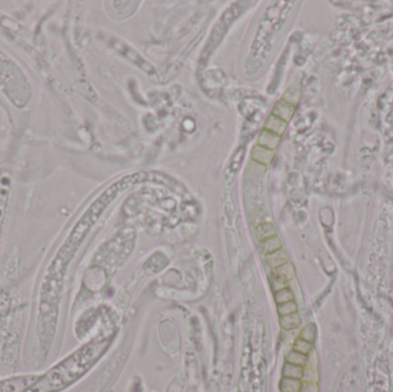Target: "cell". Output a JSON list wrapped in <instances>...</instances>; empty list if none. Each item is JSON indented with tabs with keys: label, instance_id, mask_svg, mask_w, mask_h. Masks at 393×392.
<instances>
[{
	"label": "cell",
	"instance_id": "obj_1",
	"mask_svg": "<svg viewBox=\"0 0 393 392\" xmlns=\"http://www.w3.org/2000/svg\"><path fill=\"white\" fill-rule=\"evenodd\" d=\"M108 340H93L54 366L26 392H59L82 377L102 357Z\"/></svg>",
	"mask_w": 393,
	"mask_h": 392
},
{
	"label": "cell",
	"instance_id": "obj_2",
	"mask_svg": "<svg viewBox=\"0 0 393 392\" xmlns=\"http://www.w3.org/2000/svg\"><path fill=\"white\" fill-rule=\"evenodd\" d=\"M38 379L39 376L29 375L0 381V392H26Z\"/></svg>",
	"mask_w": 393,
	"mask_h": 392
},
{
	"label": "cell",
	"instance_id": "obj_3",
	"mask_svg": "<svg viewBox=\"0 0 393 392\" xmlns=\"http://www.w3.org/2000/svg\"><path fill=\"white\" fill-rule=\"evenodd\" d=\"M294 113V105L287 103L286 100L281 99L274 105V108L272 111V114L280 118L283 121L288 122L291 120Z\"/></svg>",
	"mask_w": 393,
	"mask_h": 392
},
{
	"label": "cell",
	"instance_id": "obj_4",
	"mask_svg": "<svg viewBox=\"0 0 393 392\" xmlns=\"http://www.w3.org/2000/svg\"><path fill=\"white\" fill-rule=\"evenodd\" d=\"M287 122L283 121L277 116L270 114L268 118L266 119L265 126H263V129L267 130V131L275 133L277 136H282L284 131L286 130Z\"/></svg>",
	"mask_w": 393,
	"mask_h": 392
},
{
	"label": "cell",
	"instance_id": "obj_5",
	"mask_svg": "<svg viewBox=\"0 0 393 392\" xmlns=\"http://www.w3.org/2000/svg\"><path fill=\"white\" fill-rule=\"evenodd\" d=\"M251 159L258 163H262V165H269L274 159V151L257 144L252 148Z\"/></svg>",
	"mask_w": 393,
	"mask_h": 392
},
{
	"label": "cell",
	"instance_id": "obj_6",
	"mask_svg": "<svg viewBox=\"0 0 393 392\" xmlns=\"http://www.w3.org/2000/svg\"><path fill=\"white\" fill-rule=\"evenodd\" d=\"M281 141V136H277L275 133L267 131L263 129L260 135L258 137V145H260L262 147L268 148V150L274 151L279 146Z\"/></svg>",
	"mask_w": 393,
	"mask_h": 392
},
{
	"label": "cell",
	"instance_id": "obj_7",
	"mask_svg": "<svg viewBox=\"0 0 393 392\" xmlns=\"http://www.w3.org/2000/svg\"><path fill=\"white\" fill-rule=\"evenodd\" d=\"M273 274H274V277L282 279V281H284V282H287V281H291L292 278H294L295 270H294L293 264H292L290 261H287L286 263H284V264H282V266L275 268V269H274V271H273Z\"/></svg>",
	"mask_w": 393,
	"mask_h": 392
},
{
	"label": "cell",
	"instance_id": "obj_8",
	"mask_svg": "<svg viewBox=\"0 0 393 392\" xmlns=\"http://www.w3.org/2000/svg\"><path fill=\"white\" fill-rule=\"evenodd\" d=\"M287 261H288L287 254L282 249L277 250V251L270 253V254H267V262L269 263V266L272 267L273 269H275V268L282 266V264H284V263H286Z\"/></svg>",
	"mask_w": 393,
	"mask_h": 392
},
{
	"label": "cell",
	"instance_id": "obj_9",
	"mask_svg": "<svg viewBox=\"0 0 393 392\" xmlns=\"http://www.w3.org/2000/svg\"><path fill=\"white\" fill-rule=\"evenodd\" d=\"M300 322L301 319L299 317L298 312L288 315H283V317L280 318V323L284 330H295L300 326Z\"/></svg>",
	"mask_w": 393,
	"mask_h": 392
},
{
	"label": "cell",
	"instance_id": "obj_10",
	"mask_svg": "<svg viewBox=\"0 0 393 392\" xmlns=\"http://www.w3.org/2000/svg\"><path fill=\"white\" fill-rule=\"evenodd\" d=\"M301 387H302L301 381L298 379H288V377H284V379L281 381V390H282V392H300Z\"/></svg>",
	"mask_w": 393,
	"mask_h": 392
},
{
	"label": "cell",
	"instance_id": "obj_11",
	"mask_svg": "<svg viewBox=\"0 0 393 392\" xmlns=\"http://www.w3.org/2000/svg\"><path fill=\"white\" fill-rule=\"evenodd\" d=\"M261 248L262 251L266 254H270L277 251V250L282 249V243H281V239L277 236H274V237L267 238L265 241H262Z\"/></svg>",
	"mask_w": 393,
	"mask_h": 392
},
{
	"label": "cell",
	"instance_id": "obj_12",
	"mask_svg": "<svg viewBox=\"0 0 393 392\" xmlns=\"http://www.w3.org/2000/svg\"><path fill=\"white\" fill-rule=\"evenodd\" d=\"M302 374H304V367H300V366H297L293 364H288V362H286V364L284 365V368H283L284 377L301 380Z\"/></svg>",
	"mask_w": 393,
	"mask_h": 392
},
{
	"label": "cell",
	"instance_id": "obj_13",
	"mask_svg": "<svg viewBox=\"0 0 393 392\" xmlns=\"http://www.w3.org/2000/svg\"><path fill=\"white\" fill-rule=\"evenodd\" d=\"M257 235L260 241H265L267 238H270V237H274V236H276V230L275 228H274L273 224L270 223H263L261 226L258 227L257 229Z\"/></svg>",
	"mask_w": 393,
	"mask_h": 392
},
{
	"label": "cell",
	"instance_id": "obj_14",
	"mask_svg": "<svg viewBox=\"0 0 393 392\" xmlns=\"http://www.w3.org/2000/svg\"><path fill=\"white\" fill-rule=\"evenodd\" d=\"M286 360L288 364H293V365L300 366V367H305L306 364H307V355L299 353V352L293 350L287 354Z\"/></svg>",
	"mask_w": 393,
	"mask_h": 392
},
{
	"label": "cell",
	"instance_id": "obj_15",
	"mask_svg": "<svg viewBox=\"0 0 393 392\" xmlns=\"http://www.w3.org/2000/svg\"><path fill=\"white\" fill-rule=\"evenodd\" d=\"M299 338L307 340L309 343H314V340L316 338V327L314 325H312V323L305 326L300 331Z\"/></svg>",
	"mask_w": 393,
	"mask_h": 392
},
{
	"label": "cell",
	"instance_id": "obj_16",
	"mask_svg": "<svg viewBox=\"0 0 393 392\" xmlns=\"http://www.w3.org/2000/svg\"><path fill=\"white\" fill-rule=\"evenodd\" d=\"M293 350L299 352V353L308 355L313 351V343H309V342H307V340L298 338L294 342Z\"/></svg>",
	"mask_w": 393,
	"mask_h": 392
},
{
	"label": "cell",
	"instance_id": "obj_17",
	"mask_svg": "<svg viewBox=\"0 0 393 392\" xmlns=\"http://www.w3.org/2000/svg\"><path fill=\"white\" fill-rule=\"evenodd\" d=\"M275 300L279 305L288 303V301L293 300V293H292V291L288 288H284L280 290V291L275 292Z\"/></svg>",
	"mask_w": 393,
	"mask_h": 392
},
{
	"label": "cell",
	"instance_id": "obj_18",
	"mask_svg": "<svg viewBox=\"0 0 393 392\" xmlns=\"http://www.w3.org/2000/svg\"><path fill=\"white\" fill-rule=\"evenodd\" d=\"M277 311H279V313H280L281 317H283V315H288V314L295 313V312L298 311V307H297V304H295L294 301L292 300V301H288V303L280 304L279 308H277Z\"/></svg>",
	"mask_w": 393,
	"mask_h": 392
},
{
	"label": "cell",
	"instance_id": "obj_19",
	"mask_svg": "<svg viewBox=\"0 0 393 392\" xmlns=\"http://www.w3.org/2000/svg\"><path fill=\"white\" fill-rule=\"evenodd\" d=\"M317 370L315 367H307L304 368V374H302V379H304L305 383H316L317 382Z\"/></svg>",
	"mask_w": 393,
	"mask_h": 392
},
{
	"label": "cell",
	"instance_id": "obj_20",
	"mask_svg": "<svg viewBox=\"0 0 393 392\" xmlns=\"http://www.w3.org/2000/svg\"><path fill=\"white\" fill-rule=\"evenodd\" d=\"M300 392H319V387L316 383H304Z\"/></svg>",
	"mask_w": 393,
	"mask_h": 392
}]
</instances>
